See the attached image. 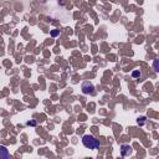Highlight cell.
I'll use <instances>...</instances> for the list:
<instances>
[{
    "label": "cell",
    "mask_w": 159,
    "mask_h": 159,
    "mask_svg": "<svg viewBox=\"0 0 159 159\" xmlns=\"http://www.w3.org/2000/svg\"><path fill=\"white\" fill-rule=\"evenodd\" d=\"M82 143L86 148H90V149H97L98 147H100V142H98V139H96L93 135H90V134L83 135Z\"/></svg>",
    "instance_id": "1"
},
{
    "label": "cell",
    "mask_w": 159,
    "mask_h": 159,
    "mask_svg": "<svg viewBox=\"0 0 159 159\" xmlns=\"http://www.w3.org/2000/svg\"><path fill=\"white\" fill-rule=\"evenodd\" d=\"M8 158H10V153H9V151L5 147L0 146V159H8Z\"/></svg>",
    "instance_id": "2"
},
{
    "label": "cell",
    "mask_w": 159,
    "mask_h": 159,
    "mask_svg": "<svg viewBox=\"0 0 159 159\" xmlns=\"http://www.w3.org/2000/svg\"><path fill=\"white\" fill-rule=\"evenodd\" d=\"M121 153H122L123 157H127V156H130L132 154V148H130L129 146H122L121 147Z\"/></svg>",
    "instance_id": "3"
},
{
    "label": "cell",
    "mask_w": 159,
    "mask_h": 159,
    "mask_svg": "<svg viewBox=\"0 0 159 159\" xmlns=\"http://www.w3.org/2000/svg\"><path fill=\"white\" fill-rule=\"evenodd\" d=\"M139 76H141V72H139V71H134L133 72V77H139Z\"/></svg>",
    "instance_id": "4"
}]
</instances>
